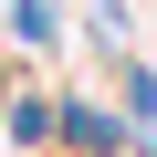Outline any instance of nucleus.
<instances>
[{"instance_id": "1", "label": "nucleus", "mask_w": 157, "mask_h": 157, "mask_svg": "<svg viewBox=\"0 0 157 157\" xmlns=\"http://www.w3.org/2000/svg\"><path fill=\"white\" fill-rule=\"evenodd\" d=\"M52 136H63V147H84V157H115V147H126V115H105V105H63Z\"/></svg>"}, {"instance_id": "4", "label": "nucleus", "mask_w": 157, "mask_h": 157, "mask_svg": "<svg viewBox=\"0 0 157 157\" xmlns=\"http://www.w3.org/2000/svg\"><path fill=\"white\" fill-rule=\"evenodd\" d=\"M115 94H126V126H157V73L147 63H115Z\"/></svg>"}, {"instance_id": "3", "label": "nucleus", "mask_w": 157, "mask_h": 157, "mask_svg": "<svg viewBox=\"0 0 157 157\" xmlns=\"http://www.w3.org/2000/svg\"><path fill=\"white\" fill-rule=\"evenodd\" d=\"M0 21H11V42H32V52L63 32V11H52V0H0Z\"/></svg>"}, {"instance_id": "2", "label": "nucleus", "mask_w": 157, "mask_h": 157, "mask_svg": "<svg viewBox=\"0 0 157 157\" xmlns=\"http://www.w3.org/2000/svg\"><path fill=\"white\" fill-rule=\"evenodd\" d=\"M0 115H11V136H21V147H42V136L63 126V105H52V94H21V84L0 94Z\"/></svg>"}]
</instances>
